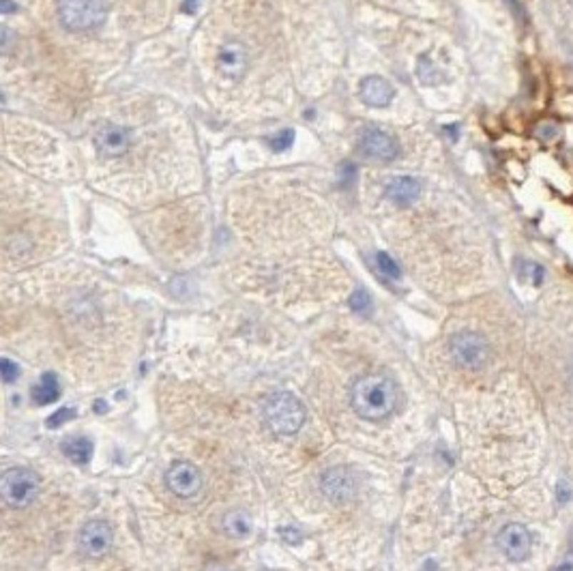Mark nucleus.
<instances>
[{"mask_svg":"<svg viewBox=\"0 0 573 571\" xmlns=\"http://www.w3.org/2000/svg\"><path fill=\"white\" fill-rule=\"evenodd\" d=\"M350 404L355 413L367 421L391 417L400 404L397 383L387 374H365L350 387Z\"/></svg>","mask_w":573,"mask_h":571,"instance_id":"nucleus-1","label":"nucleus"},{"mask_svg":"<svg viewBox=\"0 0 573 571\" xmlns=\"http://www.w3.org/2000/svg\"><path fill=\"white\" fill-rule=\"evenodd\" d=\"M262 419L273 434L293 436L297 434L308 419V410L303 402L290 391L270 393L262 404Z\"/></svg>","mask_w":573,"mask_h":571,"instance_id":"nucleus-2","label":"nucleus"},{"mask_svg":"<svg viewBox=\"0 0 573 571\" xmlns=\"http://www.w3.org/2000/svg\"><path fill=\"white\" fill-rule=\"evenodd\" d=\"M108 16V0H59L61 24L71 33L99 29Z\"/></svg>","mask_w":573,"mask_h":571,"instance_id":"nucleus-3","label":"nucleus"},{"mask_svg":"<svg viewBox=\"0 0 573 571\" xmlns=\"http://www.w3.org/2000/svg\"><path fill=\"white\" fill-rule=\"evenodd\" d=\"M41 479L31 468H9L0 477V496L11 509H26L39 496Z\"/></svg>","mask_w":573,"mask_h":571,"instance_id":"nucleus-4","label":"nucleus"},{"mask_svg":"<svg viewBox=\"0 0 573 571\" xmlns=\"http://www.w3.org/2000/svg\"><path fill=\"white\" fill-rule=\"evenodd\" d=\"M449 350L453 361L466 370H481L490 361V344L475 331H460L451 338Z\"/></svg>","mask_w":573,"mask_h":571,"instance_id":"nucleus-5","label":"nucleus"},{"mask_svg":"<svg viewBox=\"0 0 573 571\" xmlns=\"http://www.w3.org/2000/svg\"><path fill=\"white\" fill-rule=\"evenodd\" d=\"M114 545V530L106 520H88L78 532V550L86 558H103Z\"/></svg>","mask_w":573,"mask_h":571,"instance_id":"nucleus-6","label":"nucleus"},{"mask_svg":"<svg viewBox=\"0 0 573 571\" xmlns=\"http://www.w3.org/2000/svg\"><path fill=\"white\" fill-rule=\"evenodd\" d=\"M166 485L178 498H193L196 494L202 492L204 479H202L200 468H196L187 460H178V462H172L170 468L166 470Z\"/></svg>","mask_w":573,"mask_h":571,"instance_id":"nucleus-7","label":"nucleus"},{"mask_svg":"<svg viewBox=\"0 0 573 571\" xmlns=\"http://www.w3.org/2000/svg\"><path fill=\"white\" fill-rule=\"evenodd\" d=\"M498 547H500V552L509 560L519 562V560H524L530 554L532 537H530V532H528V528L524 524L511 522V524H507V526L500 528V532H498Z\"/></svg>","mask_w":573,"mask_h":571,"instance_id":"nucleus-8","label":"nucleus"},{"mask_svg":"<svg viewBox=\"0 0 573 571\" xmlns=\"http://www.w3.org/2000/svg\"><path fill=\"white\" fill-rule=\"evenodd\" d=\"M320 490H323V494H325L329 500H333L335 505H344V502H348V500L355 496V492H357V481H355V475H353L348 468L338 466V468H331L329 473L323 475V479H320Z\"/></svg>","mask_w":573,"mask_h":571,"instance_id":"nucleus-9","label":"nucleus"},{"mask_svg":"<svg viewBox=\"0 0 573 571\" xmlns=\"http://www.w3.org/2000/svg\"><path fill=\"white\" fill-rule=\"evenodd\" d=\"M95 148L108 159L121 157L131 148V131L123 125L108 123L95 133Z\"/></svg>","mask_w":573,"mask_h":571,"instance_id":"nucleus-10","label":"nucleus"},{"mask_svg":"<svg viewBox=\"0 0 573 571\" xmlns=\"http://www.w3.org/2000/svg\"><path fill=\"white\" fill-rule=\"evenodd\" d=\"M361 153L372 161L389 163L400 155V146L389 133H385L376 127H370L361 136Z\"/></svg>","mask_w":573,"mask_h":571,"instance_id":"nucleus-11","label":"nucleus"},{"mask_svg":"<svg viewBox=\"0 0 573 571\" xmlns=\"http://www.w3.org/2000/svg\"><path fill=\"white\" fill-rule=\"evenodd\" d=\"M249 56L240 41H228L217 54V69L225 80H240L247 71Z\"/></svg>","mask_w":573,"mask_h":571,"instance_id":"nucleus-12","label":"nucleus"},{"mask_svg":"<svg viewBox=\"0 0 573 571\" xmlns=\"http://www.w3.org/2000/svg\"><path fill=\"white\" fill-rule=\"evenodd\" d=\"M393 97H395V91L385 78L367 76L361 82V99L372 108H385L393 101Z\"/></svg>","mask_w":573,"mask_h":571,"instance_id":"nucleus-13","label":"nucleus"},{"mask_svg":"<svg viewBox=\"0 0 573 571\" xmlns=\"http://www.w3.org/2000/svg\"><path fill=\"white\" fill-rule=\"evenodd\" d=\"M421 196V183L412 176H395L387 183V198L397 206H410Z\"/></svg>","mask_w":573,"mask_h":571,"instance_id":"nucleus-14","label":"nucleus"},{"mask_svg":"<svg viewBox=\"0 0 573 571\" xmlns=\"http://www.w3.org/2000/svg\"><path fill=\"white\" fill-rule=\"evenodd\" d=\"M251 515L247 509H228L223 515H221V530L230 537V539H243L251 532Z\"/></svg>","mask_w":573,"mask_h":571,"instance_id":"nucleus-15","label":"nucleus"},{"mask_svg":"<svg viewBox=\"0 0 573 571\" xmlns=\"http://www.w3.org/2000/svg\"><path fill=\"white\" fill-rule=\"evenodd\" d=\"M31 395H33V400H35L39 406H46V404L56 402L59 395H61V383H59V376L52 374V372H46V374L39 378V383L33 387Z\"/></svg>","mask_w":573,"mask_h":571,"instance_id":"nucleus-16","label":"nucleus"},{"mask_svg":"<svg viewBox=\"0 0 573 571\" xmlns=\"http://www.w3.org/2000/svg\"><path fill=\"white\" fill-rule=\"evenodd\" d=\"M63 451L73 464L82 466V464H88V460L93 455V443L86 436H76V438H71V440H67L63 445Z\"/></svg>","mask_w":573,"mask_h":571,"instance_id":"nucleus-17","label":"nucleus"},{"mask_svg":"<svg viewBox=\"0 0 573 571\" xmlns=\"http://www.w3.org/2000/svg\"><path fill=\"white\" fill-rule=\"evenodd\" d=\"M376 264H378V271H380L385 277H389V279H400V277H402V268H400V264H397L389 253L378 251V253H376Z\"/></svg>","mask_w":573,"mask_h":571,"instance_id":"nucleus-18","label":"nucleus"},{"mask_svg":"<svg viewBox=\"0 0 573 571\" xmlns=\"http://www.w3.org/2000/svg\"><path fill=\"white\" fill-rule=\"evenodd\" d=\"M419 78L425 84H438L442 80V74L436 71V67L427 61V56H421V61H419Z\"/></svg>","mask_w":573,"mask_h":571,"instance_id":"nucleus-19","label":"nucleus"},{"mask_svg":"<svg viewBox=\"0 0 573 571\" xmlns=\"http://www.w3.org/2000/svg\"><path fill=\"white\" fill-rule=\"evenodd\" d=\"M293 142H295V131L293 129H283L281 133H277L275 138H270V148L275 151V153H281V151H285V148H290L293 146Z\"/></svg>","mask_w":573,"mask_h":571,"instance_id":"nucleus-20","label":"nucleus"},{"mask_svg":"<svg viewBox=\"0 0 573 571\" xmlns=\"http://www.w3.org/2000/svg\"><path fill=\"white\" fill-rule=\"evenodd\" d=\"M350 308L359 314H370L372 312V297L365 290H357L350 297Z\"/></svg>","mask_w":573,"mask_h":571,"instance_id":"nucleus-21","label":"nucleus"},{"mask_svg":"<svg viewBox=\"0 0 573 571\" xmlns=\"http://www.w3.org/2000/svg\"><path fill=\"white\" fill-rule=\"evenodd\" d=\"M0 374H3V380H5L7 385H11V383L20 376V368H18V363H14L11 359L3 357V359H0Z\"/></svg>","mask_w":573,"mask_h":571,"instance_id":"nucleus-22","label":"nucleus"},{"mask_svg":"<svg viewBox=\"0 0 573 571\" xmlns=\"http://www.w3.org/2000/svg\"><path fill=\"white\" fill-rule=\"evenodd\" d=\"M522 277H530V281L537 286L543 281V268L534 262H522Z\"/></svg>","mask_w":573,"mask_h":571,"instance_id":"nucleus-23","label":"nucleus"},{"mask_svg":"<svg viewBox=\"0 0 573 571\" xmlns=\"http://www.w3.org/2000/svg\"><path fill=\"white\" fill-rule=\"evenodd\" d=\"M76 417V410L73 408H61V410H56L50 419H48V428H61L63 423H67L69 419H73Z\"/></svg>","mask_w":573,"mask_h":571,"instance_id":"nucleus-24","label":"nucleus"},{"mask_svg":"<svg viewBox=\"0 0 573 571\" xmlns=\"http://www.w3.org/2000/svg\"><path fill=\"white\" fill-rule=\"evenodd\" d=\"M552 571H573V537H571V543H569L567 554L560 558V562Z\"/></svg>","mask_w":573,"mask_h":571,"instance_id":"nucleus-25","label":"nucleus"},{"mask_svg":"<svg viewBox=\"0 0 573 571\" xmlns=\"http://www.w3.org/2000/svg\"><path fill=\"white\" fill-rule=\"evenodd\" d=\"M571 496H573V494H571V490L567 487V483L560 481V483L556 485V498H558V502H569Z\"/></svg>","mask_w":573,"mask_h":571,"instance_id":"nucleus-26","label":"nucleus"},{"mask_svg":"<svg viewBox=\"0 0 573 571\" xmlns=\"http://www.w3.org/2000/svg\"><path fill=\"white\" fill-rule=\"evenodd\" d=\"M11 11H18V7H16V5H11V0H3V14H5V16H9Z\"/></svg>","mask_w":573,"mask_h":571,"instance_id":"nucleus-27","label":"nucleus"},{"mask_svg":"<svg viewBox=\"0 0 573 571\" xmlns=\"http://www.w3.org/2000/svg\"><path fill=\"white\" fill-rule=\"evenodd\" d=\"M204 571H228V569L223 565H219V562H211V565H206Z\"/></svg>","mask_w":573,"mask_h":571,"instance_id":"nucleus-28","label":"nucleus"},{"mask_svg":"<svg viewBox=\"0 0 573 571\" xmlns=\"http://www.w3.org/2000/svg\"><path fill=\"white\" fill-rule=\"evenodd\" d=\"M571 383H573V368H571Z\"/></svg>","mask_w":573,"mask_h":571,"instance_id":"nucleus-29","label":"nucleus"}]
</instances>
